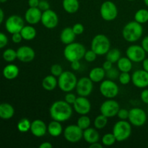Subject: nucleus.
<instances>
[{
	"mask_svg": "<svg viewBox=\"0 0 148 148\" xmlns=\"http://www.w3.org/2000/svg\"><path fill=\"white\" fill-rule=\"evenodd\" d=\"M58 85V79L53 75H48L43 78L42 81V86L43 89L47 91H52Z\"/></svg>",
	"mask_w": 148,
	"mask_h": 148,
	"instance_id": "nucleus-27",
	"label": "nucleus"
},
{
	"mask_svg": "<svg viewBox=\"0 0 148 148\" xmlns=\"http://www.w3.org/2000/svg\"><path fill=\"white\" fill-rule=\"evenodd\" d=\"M140 98L144 103L148 105V89L143 90L140 94Z\"/></svg>",
	"mask_w": 148,
	"mask_h": 148,
	"instance_id": "nucleus-48",
	"label": "nucleus"
},
{
	"mask_svg": "<svg viewBox=\"0 0 148 148\" xmlns=\"http://www.w3.org/2000/svg\"><path fill=\"white\" fill-rule=\"evenodd\" d=\"M73 108L79 115H87L90 111L91 103L87 97L79 96L74 103Z\"/></svg>",
	"mask_w": 148,
	"mask_h": 148,
	"instance_id": "nucleus-17",
	"label": "nucleus"
},
{
	"mask_svg": "<svg viewBox=\"0 0 148 148\" xmlns=\"http://www.w3.org/2000/svg\"><path fill=\"white\" fill-rule=\"evenodd\" d=\"M117 67L121 72H130L132 69V62L127 56L121 57L117 62Z\"/></svg>",
	"mask_w": 148,
	"mask_h": 148,
	"instance_id": "nucleus-29",
	"label": "nucleus"
},
{
	"mask_svg": "<svg viewBox=\"0 0 148 148\" xmlns=\"http://www.w3.org/2000/svg\"><path fill=\"white\" fill-rule=\"evenodd\" d=\"M141 46H143V48L145 51L146 53H148V36L144 37V38L143 39Z\"/></svg>",
	"mask_w": 148,
	"mask_h": 148,
	"instance_id": "nucleus-49",
	"label": "nucleus"
},
{
	"mask_svg": "<svg viewBox=\"0 0 148 148\" xmlns=\"http://www.w3.org/2000/svg\"><path fill=\"white\" fill-rule=\"evenodd\" d=\"M24 26V20L19 15H16V14L11 15L6 20V30L11 34L20 33Z\"/></svg>",
	"mask_w": 148,
	"mask_h": 148,
	"instance_id": "nucleus-14",
	"label": "nucleus"
},
{
	"mask_svg": "<svg viewBox=\"0 0 148 148\" xmlns=\"http://www.w3.org/2000/svg\"><path fill=\"white\" fill-rule=\"evenodd\" d=\"M4 12H3V10L0 8V25L1 24V23H2L3 20H4Z\"/></svg>",
	"mask_w": 148,
	"mask_h": 148,
	"instance_id": "nucleus-56",
	"label": "nucleus"
},
{
	"mask_svg": "<svg viewBox=\"0 0 148 148\" xmlns=\"http://www.w3.org/2000/svg\"><path fill=\"white\" fill-rule=\"evenodd\" d=\"M14 114V109L12 106L7 103L0 104V118L4 120L11 119Z\"/></svg>",
	"mask_w": 148,
	"mask_h": 148,
	"instance_id": "nucleus-24",
	"label": "nucleus"
},
{
	"mask_svg": "<svg viewBox=\"0 0 148 148\" xmlns=\"http://www.w3.org/2000/svg\"><path fill=\"white\" fill-rule=\"evenodd\" d=\"M97 56H98L97 53L94 51H92V49H90V50L86 51L84 58L88 62H93L96 59Z\"/></svg>",
	"mask_w": 148,
	"mask_h": 148,
	"instance_id": "nucleus-41",
	"label": "nucleus"
},
{
	"mask_svg": "<svg viewBox=\"0 0 148 148\" xmlns=\"http://www.w3.org/2000/svg\"><path fill=\"white\" fill-rule=\"evenodd\" d=\"M147 114H148V108H147Z\"/></svg>",
	"mask_w": 148,
	"mask_h": 148,
	"instance_id": "nucleus-60",
	"label": "nucleus"
},
{
	"mask_svg": "<svg viewBox=\"0 0 148 148\" xmlns=\"http://www.w3.org/2000/svg\"><path fill=\"white\" fill-rule=\"evenodd\" d=\"M83 139L90 145L97 143L100 140V134L97 131V129L89 128L83 130Z\"/></svg>",
	"mask_w": 148,
	"mask_h": 148,
	"instance_id": "nucleus-21",
	"label": "nucleus"
},
{
	"mask_svg": "<svg viewBox=\"0 0 148 148\" xmlns=\"http://www.w3.org/2000/svg\"><path fill=\"white\" fill-rule=\"evenodd\" d=\"M77 93L79 96L88 97L92 92L93 90V82L87 77H83L77 80L76 88Z\"/></svg>",
	"mask_w": 148,
	"mask_h": 148,
	"instance_id": "nucleus-12",
	"label": "nucleus"
},
{
	"mask_svg": "<svg viewBox=\"0 0 148 148\" xmlns=\"http://www.w3.org/2000/svg\"><path fill=\"white\" fill-rule=\"evenodd\" d=\"M50 72L52 75L56 77H59L62 75V72H63L64 71L63 68H62V66H61L60 64H55L52 65V66H51Z\"/></svg>",
	"mask_w": 148,
	"mask_h": 148,
	"instance_id": "nucleus-40",
	"label": "nucleus"
},
{
	"mask_svg": "<svg viewBox=\"0 0 148 148\" xmlns=\"http://www.w3.org/2000/svg\"><path fill=\"white\" fill-rule=\"evenodd\" d=\"M133 85L138 88H145L148 87V72L144 69H139L133 72L132 75Z\"/></svg>",
	"mask_w": 148,
	"mask_h": 148,
	"instance_id": "nucleus-16",
	"label": "nucleus"
},
{
	"mask_svg": "<svg viewBox=\"0 0 148 148\" xmlns=\"http://www.w3.org/2000/svg\"><path fill=\"white\" fill-rule=\"evenodd\" d=\"M77 98V97L75 94L72 93V92H66V95H65L64 101H66V102H67L68 103L70 104V105H73L74 103L76 101Z\"/></svg>",
	"mask_w": 148,
	"mask_h": 148,
	"instance_id": "nucleus-44",
	"label": "nucleus"
},
{
	"mask_svg": "<svg viewBox=\"0 0 148 148\" xmlns=\"http://www.w3.org/2000/svg\"><path fill=\"white\" fill-rule=\"evenodd\" d=\"M108 117L103 115V114L98 116L94 120V126H95V128L97 130H102V129L105 128L108 124Z\"/></svg>",
	"mask_w": 148,
	"mask_h": 148,
	"instance_id": "nucleus-33",
	"label": "nucleus"
},
{
	"mask_svg": "<svg viewBox=\"0 0 148 148\" xmlns=\"http://www.w3.org/2000/svg\"><path fill=\"white\" fill-rule=\"evenodd\" d=\"M126 54L132 62L135 63L143 62L146 58V51L143 46L139 45H131L129 46L126 51Z\"/></svg>",
	"mask_w": 148,
	"mask_h": 148,
	"instance_id": "nucleus-11",
	"label": "nucleus"
},
{
	"mask_svg": "<svg viewBox=\"0 0 148 148\" xmlns=\"http://www.w3.org/2000/svg\"><path fill=\"white\" fill-rule=\"evenodd\" d=\"M42 11L38 7H29L25 14V20L30 25H36L40 22Z\"/></svg>",
	"mask_w": 148,
	"mask_h": 148,
	"instance_id": "nucleus-19",
	"label": "nucleus"
},
{
	"mask_svg": "<svg viewBox=\"0 0 148 148\" xmlns=\"http://www.w3.org/2000/svg\"><path fill=\"white\" fill-rule=\"evenodd\" d=\"M8 43V38L4 33L0 32V49L5 47Z\"/></svg>",
	"mask_w": 148,
	"mask_h": 148,
	"instance_id": "nucleus-46",
	"label": "nucleus"
},
{
	"mask_svg": "<svg viewBox=\"0 0 148 148\" xmlns=\"http://www.w3.org/2000/svg\"><path fill=\"white\" fill-rule=\"evenodd\" d=\"M128 119L132 126L140 127L147 122V115L143 108H133L129 111Z\"/></svg>",
	"mask_w": 148,
	"mask_h": 148,
	"instance_id": "nucleus-8",
	"label": "nucleus"
},
{
	"mask_svg": "<svg viewBox=\"0 0 148 148\" xmlns=\"http://www.w3.org/2000/svg\"><path fill=\"white\" fill-rule=\"evenodd\" d=\"M91 49L98 56L106 54L111 49V42L109 38L103 34H98L92 38L91 42Z\"/></svg>",
	"mask_w": 148,
	"mask_h": 148,
	"instance_id": "nucleus-5",
	"label": "nucleus"
},
{
	"mask_svg": "<svg viewBox=\"0 0 148 148\" xmlns=\"http://www.w3.org/2000/svg\"><path fill=\"white\" fill-rule=\"evenodd\" d=\"M90 148H102L103 147V144H101L98 142L97 143H94L90 145Z\"/></svg>",
	"mask_w": 148,
	"mask_h": 148,
	"instance_id": "nucleus-54",
	"label": "nucleus"
},
{
	"mask_svg": "<svg viewBox=\"0 0 148 148\" xmlns=\"http://www.w3.org/2000/svg\"><path fill=\"white\" fill-rule=\"evenodd\" d=\"M134 20L140 24H145L148 22V10L146 9H140L134 14Z\"/></svg>",
	"mask_w": 148,
	"mask_h": 148,
	"instance_id": "nucleus-31",
	"label": "nucleus"
},
{
	"mask_svg": "<svg viewBox=\"0 0 148 148\" xmlns=\"http://www.w3.org/2000/svg\"><path fill=\"white\" fill-rule=\"evenodd\" d=\"M47 132L52 137H57L63 132V127L61 122L53 120L47 126Z\"/></svg>",
	"mask_w": 148,
	"mask_h": 148,
	"instance_id": "nucleus-23",
	"label": "nucleus"
},
{
	"mask_svg": "<svg viewBox=\"0 0 148 148\" xmlns=\"http://www.w3.org/2000/svg\"><path fill=\"white\" fill-rule=\"evenodd\" d=\"M118 79L121 85H128L130 81H132V76L129 72H121Z\"/></svg>",
	"mask_w": 148,
	"mask_h": 148,
	"instance_id": "nucleus-38",
	"label": "nucleus"
},
{
	"mask_svg": "<svg viewBox=\"0 0 148 148\" xmlns=\"http://www.w3.org/2000/svg\"><path fill=\"white\" fill-rule=\"evenodd\" d=\"M144 3L146 6L148 7V0H144Z\"/></svg>",
	"mask_w": 148,
	"mask_h": 148,
	"instance_id": "nucleus-57",
	"label": "nucleus"
},
{
	"mask_svg": "<svg viewBox=\"0 0 148 148\" xmlns=\"http://www.w3.org/2000/svg\"><path fill=\"white\" fill-rule=\"evenodd\" d=\"M3 59L7 62H12L17 59V51L12 49H8L3 53Z\"/></svg>",
	"mask_w": 148,
	"mask_h": 148,
	"instance_id": "nucleus-36",
	"label": "nucleus"
},
{
	"mask_svg": "<svg viewBox=\"0 0 148 148\" xmlns=\"http://www.w3.org/2000/svg\"><path fill=\"white\" fill-rule=\"evenodd\" d=\"M72 30H73L74 33L76 34V36H77V35L82 34L85 28H84V26L82 24H81V23H76V24H75L72 26Z\"/></svg>",
	"mask_w": 148,
	"mask_h": 148,
	"instance_id": "nucleus-42",
	"label": "nucleus"
},
{
	"mask_svg": "<svg viewBox=\"0 0 148 148\" xmlns=\"http://www.w3.org/2000/svg\"><path fill=\"white\" fill-rule=\"evenodd\" d=\"M30 126H31V122L30 121V120L26 118H23L18 121L17 127V130L20 132L25 133L30 130Z\"/></svg>",
	"mask_w": 148,
	"mask_h": 148,
	"instance_id": "nucleus-34",
	"label": "nucleus"
},
{
	"mask_svg": "<svg viewBox=\"0 0 148 148\" xmlns=\"http://www.w3.org/2000/svg\"><path fill=\"white\" fill-rule=\"evenodd\" d=\"M72 108L65 101H56L52 103L49 109V114L53 120L59 122H64L71 118Z\"/></svg>",
	"mask_w": 148,
	"mask_h": 148,
	"instance_id": "nucleus-1",
	"label": "nucleus"
},
{
	"mask_svg": "<svg viewBox=\"0 0 148 148\" xmlns=\"http://www.w3.org/2000/svg\"><path fill=\"white\" fill-rule=\"evenodd\" d=\"M30 131L35 137H41L47 132V126L42 120L36 119L31 122Z\"/></svg>",
	"mask_w": 148,
	"mask_h": 148,
	"instance_id": "nucleus-20",
	"label": "nucleus"
},
{
	"mask_svg": "<svg viewBox=\"0 0 148 148\" xmlns=\"http://www.w3.org/2000/svg\"><path fill=\"white\" fill-rule=\"evenodd\" d=\"M40 0H28V5L30 7H38Z\"/></svg>",
	"mask_w": 148,
	"mask_h": 148,
	"instance_id": "nucleus-52",
	"label": "nucleus"
},
{
	"mask_svg": "<svg viewBox=\"0 0 148 148\" xmlns=\"http://www.w3.org/2000/svg\"><path fill=\"white\" fill-rule=\"evenodd\" d=\"M116 142V140L113 133H107L104 134L103 137H102V144L104 146L110 147L115 144Z\"/></svg>",
	"mask_w": 148,
	"mask_h": 148,
	"instance_id": "nucleus-37",
	"label": "nucleus"
},
{
	"mask_svg": "<svg viewBox=\"0 0 148 148\" xmlns=\"http://www.w3.org/2000/svg\"><path fill=\"white\" fill-rule=\"evenodd\" d=\"M7 1V0H0V3H4V2H6Z\"/></svg>",
	"mask_w": 148,
	"mask_h": 148,
	"instance_id": "nucleus-58",
	"label": "nucleus"
},
{
	"mask_svg": "<svg viewBox=\"0 0 148 148\" xmlns=\"http://www.w3.org/2000/svg\"><path fill=\"white\" fill-rule=\"evenodd\" d=\"M101 95L108 99H113L117 96L119 92L118 85L112 79H105L101 82L99 87Z\"/></svg>",
	"mask_w": 148,
	"mask_h": 148,
	"instance_id": "nucleus-7",
	"label": "nucleus"
},
{
	"mask_svg": "<svg viewBox=\"0 0 148 148\" xmlns=\"http://www.w3.org/2000/svg\"><path fill=\"white\" fill-rule=\"evenodd\" d=\"M113 64H113L112 62H109V61H108V60H106L105 62H104L103 64L102 67L104 69H105V71H108V70H109L110 69H111V68L113 67Z\"/></svg>",
	"mask_w": 148,
	"mask_h": 148,
	"instance_id": "nucleus-51",
	"label": "nucleus"
},
{
	"mask_svg": "<svg viewBox=\"0 0 148 148\" xmlns=\"http://www.w3.org/2000/svg\"><path fill=\"white\" fill-rule=\"evenodd\" d=\"M12 36V40L14 43H19L22 41L23 40V37H22V35L20 33H13Z\"/></svg>",
	"mask_w": 148,
	"mask_h": 148,
	"instance_id": "nucleus-47",
	"label": "nucleus"
},
{
	"mask_svg": "<svg viewBox=\"0 0 148 148\" xmlns=\"http://www.w3.org/2000/svg\"><path fill=\"white\" fill-rule=\"evenodd\" d=\"M76 34L74 33L72 27H65L62 30L60 34V40L64 44L67 45L75 42Z\"/></svg>",
	"mask_w": 148,
	"mask_h": 148,
	"instance_id": "nucleus-22",
	"label": "nucleus"
},
{
	"mask_svg": "<svg viewBox=\"0 0 148 148\" xmlns=\"http://www.w3.org/2000/svg\"><path fill=\"white\" fill-rule=\"evenodd\" d=\"M106 55V60L112 62L113 64H115L117 63L119 59L121 58V51L118 49H110Z\"/></svg>",
	"mask_w": 148,
	"mask_h": 148,
	"instance_id": "nucleus-32",
	"label": "nucleus"
},
{
	"mask_svg": "<svg viewBox=\"0 0 148 148\" xmlns=\"http://www.w3.org/2000/svg\"><path fill=\"white\" fill-rule=\"evenodd\" d=\"M65 140L71 143H77L83 138V130L75 124H70L63 132Z\"/></svg>",
	"mask_w": 148,
	"mask_h": 148,
	"instance_id": "nucleus-10",
	"label": "nucleus"
},
{
	"mask_svg": "<svg viewBox=\"0 0 148 148\" xmlns=\"http://www.w3.org/2000/svg\"><path fill=\"white\" fill-rule=\"evenodd\" d=\"M36 56V53L33 48L27 46H23L17 50V59L23 63L31 62Z\"/></svg>",
	"mask_w": 148,
	"mask_h": 148,
	"instance_id": "nucleus-18",
	"label": "nucleus"
},
{
	"mask_svg": "<svg viewBox=\"0 0 148 148\" xmlns=\"http://www.w3.org/2000/svg\"><path fill=\"white\" fill-rule=\"evenodd\" d=\"M112 133L118 142L127 140L131 136L132 124L127 120H120L114 124Z\"/></svg>",
	"mask_w": 148,
	"mask_h": 148,
	"instance_id": "nucleus-6",
	"label": "nucleus"
},
{
	"mask_svg": "<svg viewBox=\"0 0 148 148\" xmlns=\"http://www.w3.org/2000/svg\"><path fill=\"white\" fill-rule=\"evenodd\" d=\"M117 116L120 120H127L129 117V111L125 108H120L117 114Z\"/></svg>",
	"mask_w": 148,
	"mask_h": 148,
	"instance_id": "nucleus-43",
	"label": "nucleus"
},
{
	"mask_svg": "<svg viewBox=\"0 0 148 148\" xmlns=\"http://www.w3.org/2000/svg\"><path fill=\"white\" fill-rule=\"evenodd\" d=\"M62 6L65 12L69 14H74L79 10V2L78 0H62Z\"/></svg>",
	"mask_w": 148,
	"mask_h": 148,
	"instance_id": "nucleus-28",
	"label": "nucleus"
},
{
	"mask_svg": "<svg viewBox=\"0 0 148 148\" xmlns=\"http://www.w3.org/2000/svg\"><path fill=\"white\" fill-rule=\"evenodd\" d=\"M119 69H116V68L112 67L111 69H110L109 70L106 71V76L107 77V78L109 79H112V80H114V79L119 78Z\"/></svg>",
	"mask_w": 148,
	"mask_h": 148,
	"instance_id": "nucleus-39",
	"label": "nucleus"
},
{
	"mask_svg": "<svg viewBox=\"0 0 148 148\" xmlns=\"http://www.w3.org/2000/svg\"><path fill=\"white\" fill-rule=\"evenodd\" d=\"M40 22L46 28L53 29L58 25L59 17L54 11L49 9L46 11L42 12Z\"/></svg>",
	"mask_w": 148,
	"mask_h": 148,
	"instance_id": "nucleus-15",
	"label": "nucleus"
},
{
	"mask_svg": "<svg viewBox=\"0 0 148 148\" xmlns=\"http://www.w3.org/2000/svg\"><path fill=\"white\" fill-rule=\"evenodd\" d=\"M143 27L142 24L134 21L129 22L124 25L122 30V36L125 40L130 43L137 41L143 35Z\"/></svg>",
	"mask_w": 148,
	"mask_h": 148,
	"instance_id": "nucleus-2",
	"label": "nucleus"
},
{
	"mask_svg": "<svg viewBox=\"0 0 148 148\" xmlns=\"http://www.w3.org/2000/svg\"><path fill=\"white\" fill-rule=\"evenodd\" d=\"M143 67L144 70L148 72V59H145L143 62Z\"/></svg>",
	"mask_w": 148,
	"mask_h": 148,
	"instance_id": "nucleus-55",
	"label": "nucleus"
},
{
	"mask_svg": "<svg viewBox=\"0 0 148 148\" xmlns=\"http://www.w3.org/2000/svg\"><path fill=\"white\" fill-rule=\"evenodd\" d=\"M40 148H52L53 147V145L50 143L49 142H44L42 144L39 145Z\"/></svg>",
	"mask_w": 148,
	"mask_h": 148,
	"instance_id": "nucleus-53",
	"label": "nucleus"
},
{
	"mask_svg": "<svg viewBox=\"0 0 148 148\" xmlns=\"http://www.w3.org/2000/svg\"><path fill=\"white\" fill-rule=\"evenodd\" d=\"M100 14L106 21H113L118 16V9L113 1H106L101 4Z\"/></svg>",
	"mask_w": 148,
	"mask_h": 148,
	"instance_id": "nucleus-9",
	"label": "nucleus"
},
{
	"mask_svg": "<svg viewBox=\"0 0 148 148\" xmlns=\"http://www.w3.org/2000/svg\"><path fill=\"white\" fill-rule=\"evenodd\" d=\"M77 83V78L76 75L69 71H64L58 77V86L63 92H72L76 88Z\"/></svg>",
	"mask_w": 148,
	"mask_h": 148,
	"instance_id": "nucleus-4",
	"label": "nucleus"
},
{
	"mask_svg": "<svg viewBox=\"0 0 148 148\" xmlns=\"http://www.w3.org/2000/svg\"><path fill=\"white\" fill-rule=\"evenodd\" d=\"M91 124V120L89 116L87 115H80V117L78 118L77 121V125L80 127L82 130L89 128Z\"/></svg>",
	"mask_w": 148,
	"mask_h": 148,
	"instance_id": "nucleus-35",
	"label": "nucleus"
},
{
	"mask_svg": "<svg viewBox=\"0 0 148 148\" xmlns=\"http://www.w3.org/2000/svg\"><path fill=\"white\" fill-rule=\"evenodd\" d=\"M19 68L15 64H10L7 65L3 69V75L6 79L9 80L14 79L18 76L19 75Z\"/></svg>",
	"mask_w": 148,
	"mask_h": 148,
	"instance_id": "nucleus-26",
	"label": "nucleus"
},
{
	"mask_svg": "<svg viewBox=\"0 0 148 148\" xmlns=\"http://www.w3.org/2000/svg\"><path fill=\"white\" fill-rule=\"evenodd\" d=\"M128 1H135V0H128Z\"/></svg>",
	"mask_w": 148,
	"mask_h": 148,
	"instance_id": "nucleus-59",
	"label": "nucleus"
},
{
	"mask_svg": "<svg viewBox=\"0 0 148 148\" xmlns=\"http://www.w3.org/2000/svg\"><path fill=\"white\" fill-rule=\"evenodd\" d=\"M106 77V71L103 67H94L89 73V78L93 82H100Z\"/></svg>",
	"mask_w": 148,
	"mask_h": 148,
	"instance_id": "nucleus-25",
	"label": "nucleus"
},
{
	"mask_svg": "<svg viewBox=\"0 0 148 148\" xmlns=\"http://www.w3.org/2000/svg\"><path fill=\"white\" fill-rule=\"evenodd\" d=\"M36 30L34 27L30 25H26L23 27L20 31L23 40H32L36 38Z\"/></svg>",
	"mask_w": 148,
	"mask_h": 148,
	"instance_id": "nucleus-30",
	"label": "nucleus"
},
{
	"mask_svg": "<svg viewBox=\"0 0 148 148\" xmlns=\"http://www.w3.org/2000/svg\"><path fill=\"white\" fill-rule=\"evenodd\" d=\"M38 7L42 12L46 11V10L50 9V4L47 0H40L38 4Z\"/></svg>",
	"mask_w": 148,
	"mask_h": 148,
	"instance_id": "nucleus-45",
	"label": "nucleus"
},
{
	"mask_svg": "<svg viewBox=\"0 0 148 148\" xmlns=\"http://www.w3.org/2000/svg\"><path fill=\"white\" fill-rule=\"evenodd\" d=\"M119 109L120 106L119 103L113 99H108L104 101L100 107L101 114L108 118H112L117 116Z\"/></svg>",
	"mask_w": 148,
	"mask_h": 148,
	"instance_id": "nucleus-13",
	"label": "nucleus"
},
{
	"mask_svg": "<svg viewBox=\"0 0 148 148\" xmlns=\"http://www.w3.org/2000/svg\"><path fill=\"white\" fill-rule=\"evenodd\" d=\"M85 52L86 49L82 43L73 42L66 45L64 49V56L71 63L75 61H79L84 58Z\"/></svg>",
	"mask_w": 148,
	"mask_h": 148,
	"instance_id": "nucleus-3",
	"label": "nucleus"
},
{
	"mask_svg": "<svg viewBox=\"0 0 148 148\" xmlns=\"http://www.w3.org/2000/svg\"><path fill=\"white\" fill-rule=\"evenodd\" d=\"M80 66L81 64L79 63V61H75V62H71V68L74 71L79 70V68H80Z\"/></svg>",
	"mask_w": 148,
	"mask_h": 148,
	"instance_id": "nucleus-50",
	"label": "nucleus"
}]
</instances>
